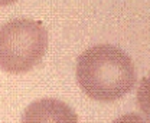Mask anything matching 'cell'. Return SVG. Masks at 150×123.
I'll list each match as a JSON object with an SVG mask.
<instances>
[{"label":"cell","mask_w":150,"mask_h":123,"mask_svg":"<svg viewBox=\"0 0 150 123\" xmlns=\"http://www.w3.org/2000/svg\"><path fill=\"white\" fill-rule=\"evenodd\" d=\"M137 103L150 123V76L144 77L137 89Z\"/></svg>","instance_id":"4"},{"label":"cell","mask_w":150,"mask_h":123,"mask_svg":"<svg viewBox=\"0 0 150 123\" xmlns=\"http://www.w3.org/2000/svg\"><path fill=\"white\" fill-rule=\"evenodd\" d=\"M112 123H149L147 120H144L142 116L139 115H134V113H127V115H123L120 117H117Z\"/></svg>","instance_id":"5"},{"label":"cell","mask_w":150,"mask_h":123,"mask_svg":"<svg viewBox=\"0 0 150 123\" xmlns=\"http://www.w3.org/2000/svg\"><path fill=\"white\" fill-rule=\"evenodd\" d=\"M18 0H0V6H7V4H12Z\"/></svg>","instance_id":"6"},{"label":"cell","mask_w":150,"mask_h":123,"mask_svg":"<svg viewBox=\"0 0 150 123\" xmlns=\"http://www.w3.org/2000/svg\"><path fill=\"white\" fill-rule=\"evenodd\" d=\"M22 123H78V116L61 100L40 99L25 109Z\"/></svg>","instance_id":"3"},{"label":"cell","mask_w":150,"mask_h":123,"mask_svg":"<svg viewBox=\"0 0 150 123\" xmlns=\"http://www.w3.org/2000/svg\"><path fill=\"white\" fill-rule=\"evenodd\" d=\"M48 49V32L40 22L15 19L0 26V69L26 73L36 67Z\"/></svg>","instance_id":"2"},{"label":"cell","mask_w":150,"mask_h":123,"mask_svg":"<svg viewBox=\"0 0 150 123\" xmlns=\"http://www.w3.org/2000/svg\"><path fill=\"white\" fill-rule=\"evenodd\" d=\"M76 79L84 93L98 102L126 96L136 85V69L126 52L112 44H97L79 54Z\"/></svg>","instance_id":"1"}]
</instances>
